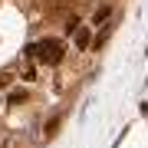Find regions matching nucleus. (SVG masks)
<instances>
[{"label":"nucleus","mask_w":148,"mask_h":148,"mask_svg":"<svg viewBox=\"0 0 148 148\" xmlns=\"http://www.w3.org/2000/svg\"><path fill=\"white\" fill-rule=\"evenodd\" d=\"M76 43H79V49H86V46H89V30H86V27H79V30H76Z\"/></svg>","instance_id":"nucleus-2"},{"label":"nucleus","mask_w":148,"mask_h":148,"mask_svg":"<svg viewBox=\"0 0 148 148\" xmlns=\"http://www.w3.org/2000/svg\"><path fill=\"white\" fill-rule=\"evenodd\" d=\"M23 99H27V92H23V89H13L10 95H7V102H10V106H16V102H23Z\"/></svg>","instance_id":"nucleus-3"},{"label":"nucleus","mask_w":148,"mask_h":148,"mask_svg":"<svg viewBox=\"0 0 148 148\" xmlns=\"http://www.w3.org/2000/svg\"><path fill=\"white\" fill-rule=\"evenodd\" d=\"M109 20V7H102V10H95V23H106Z\"/></svg>","instance_id":"nucleus-4"},{"label":"nucleus","mask_w":148,"mask_h":148,"mask_svg":"<svg viewBox=\"0 0 148 148\" xmlns=\"http://www.w3.org/2000/svg\"><path fill=\"white\" fill-rule=\"evenodd\" d=\"M30 56L33 59H40V63H59L63 59V43L59 40H40V43H33L30 46Z\"/></svg>","instance_id":"nucleus-1"}]
</instances>
